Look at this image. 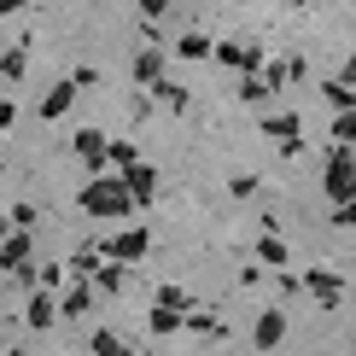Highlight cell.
<instances>
[{
    "mask_svg": "<svg viewBox=\"0 0 356 356\" xmlns=\"http://www.w3.org/2000/svg\"><path fill=\"white\" fill-rule=\"evenodd\" d=\"M12 228H24V234L35 228V204H18V211H12Z\"/></svg>",
    "mask_w": 356,
    "mask_h": 356,
    "instance_id": "30",
    "label": "cell"
},
{
    "mask_svg": "<svg viewBox=\"0 0 356 356\" xmlns=\"http://www.w3.org/2000/svg\"><path fill=\"white\" fill-rule=\"evenodd\" d=\"M345 82H350V88H356V53H350V58H345Z\"/></svg>",
    "mask_w": 356,
    "mask_h": 356,
    "instance_id": "34",
    "label": "cell"
},
{
    "mask_svg": "<svg viewBox=\"0 0 356 356\" xmlns=\"http://www.w3.org/2000/svg\"><path fill=\"white\" fill-rule=\"evenodd\" d=\"M257 257L269 263V269H286V240H275V234H263V240H257Z\"/></svg>",
    "mask_w": 356,
    "mask_h": 356,
    "instance_id": "20",
    "label": "cell"
},
{
    "mask_svg": "<svg viewBox=\"0 0 356 356\" xmlns=\"http://www.w3.org/2000/svg\"><path fill=\"white\" fill-rule=\"evenodd\" d=\"M12 123H18V106H12V99H0V135H6Z\"/></svg>",
    "mask_w": 356,
    "mask_h": 356,
    "instance_id": "32",
    "label": "cell"
},
{
    "mask_svg": "<svg viewBox=\"0 0 356 356\" xmlns=\"http://www.w3.org/2000/svg\"><path fill=\"white\" fill-rule=\"evenodd\" d=\"M216 58L228 70H240V76H263V70H269L263 47H251V41H216Z\"/></svg>",
    "mask_w": 356,
    "mask_h": 356,
    "instance_id": "3",
    "label": "cell"
},
{
    "mask_svg": "<svg viewBox=\"0 0 356 356\" xmlns=\"http://www.w3.org/2000/svg\"><path fill=\"white\" fill-rule=\"evenodd\" d=\"M158 304L164 309H187V292L181 286H158Z\"/></svg>",
    "mask_w": 356,
    "mask_h": 356,
    "instance_id": "27",
    "label": "cell"
},
{
    "mask_svg": "<svg viewBox=\"0 0 356 356\" xmlns=\"http://www.w3.org/2000/svg\"><path fill=\"white\" fill-rule=\"evenodd\" d=\"M70 146H76V152H82V164L94 170V175H99V170L111 164V140L99 135V129H76V140H70Z\"/></svg>",
    "mask_w": 356,
    "mask_h": 356,
    "instance_id": "5",
    "label": "cell"
},
{
    "mask_svg": "<svg viewBox=\"0 0 356 356\" xmlns=\"http://www.w3.org/2000/svg\"><path fill=\"white\" fill-rule=\"evenodd\" d=\"M24 70H29V41H18V47H6V58H0V76H6V82H18Z\"/></svg>",
    "mask_w": 356,
    "mask_h": 356,
    "instance_id": "17",
    "label": "cell"
},
{
    "mask_svg": "<svg viewBox=\"0 0 356 356\" xmlns=\"http://www.w3.org/2000/svg\"><path fill=\"white\" fill-rule=\"evenodd\" d=\"M240 99H245V106H269V99H275V88L263 82V76H240Z\"/></svg>",
    "mask_w": 356,
    "mask_h": 356,
    "instance_id": "19",
    "label": "cell"
},
{
    "mask_svg": "<svg viewBox=\"0 0 356 356\" xmlns=\"http://www.w3.org/2000/svg\"><path fill=\"white\" fill-rule=\"evenodd\" d=\"M333 140H339V146H356V111H345V117L333 123Z\"/></svg>",
    "mask_w": 356,
    "mask_h": 356,
    "instance_id": "26",
    "label": "cell"
},
{
    "mask_svg": "<svg viewBox=\"0 0 356 356\" xmlns=\"http://www.w3.org/2000/svg\"><path fill=\"white\" fill-rule=\"evenodd\" d=\"M99 269H106V245H82L76 257H70V275L76 280H94Z\"/></svg>",
    "mask_w": 356,
    "mask_h": 356,
    "instance_id": "13",
    "label": "cell"
},
{
    "mask_svg": "<svg viewBox=\"0 0 356 356\" xmlns=\"http://www.w3.org/2000/svg\"><path fill=\"white\" fill-rule=\"evenodd\" d=\"M152 99H158V106H170V111H187V88H181V82H170V76L152 88Z\"/></svg>",
    "mask_w": 356,
    "mask_h": 356,
    "instance_id": "18",
    "label": "cell"
},
{
    "mask_svg": "<svg viewBox=\"0 0 356 356\" xmlns=\"http://www.w3.org/2000/svg\"><path fill=\"white\" fill-rule=\"evenodd\" d=\"M304 292H316V304H327V309H333V304H339V292H345V280H339L333 269H309V275H304Z\"/></svg>",
    "mask_w": 356,
    "mask_h": 356,
    "instance_id": "9",
    "label": "cell"
},
{
    "mask_svg": "<svg viewBox=\"0 0 356 356\" xmlns=\"http://www.w3.org/2000/svg\"><path fill=\"white\" fill-rule=\"evenodd\" d=\"M321 99H327L339 117H345V111H356V88H350L345 76H327V82H321Z\"/></svg>",
    "mask_w": 356,
    "mask_h": 356,
    "instance_id": "12",
    "label": "cell"
},
{
    "mask_svg": "<svg viewBox=\"0 0 356 356\" xmlns=\"http://www.w3.org/2000/svg\"><path fill=\"white\" fill-rule=\"evenodd\" d=\"M263 135L286 146V140H298V135H304V117H298V111H263Z\"/></svg>",
    "mask_w": 356,
    "mask_h": 356,
    "instance_id": "7",
    "label": "cell"
},
{
    "mask_svg": "<svg viewBox=\"0 0 356 356\" xmlns=\"http://www.w3.org/2000/svg\"><path fill=\"white\" fill-rule=\"evenodd\" d=\"M129 76H135L140 88H158L164 82V47H140L135 65H129Z\"/></svg>",
    "mask_w": 356,
    "mask_h": 356,
    "instance_id": "6",
    "label": "cell"
},
{
    "mask_svg": "<svg viewBox=\"0 0 356 356\" xmlns=\"http://www.w3.org/2000/svg\"><path fill=\"white\" fill-rule=\"evenodd\" d=\"M228 193H234V199H251V193H257V175H234Z\"/></svg>",
    "mask_w": 356,
    "mask_h": 356,
    "instance_id": "29",
    "label": "cell"
},
{
    "mask_svg": "<svg viewBox=\"0 0 356 356\" xmlns=\"http://www.w3.org/2000/svg\"><path fill=\"white\" fill-rule=\"evenodd\" d=\"M88 304H94V292H88V280H76V286L65 292V304H58V316H82Z\"/></svg>",
    "mask_w": 356,
    "mask_h": 356,
    "instance_id": "21",
    "label": "cell"
},
{
    "mask_svg": "<svg viewBox=\"0 0 356 356\" xmlns=\"http://www.w3.org/2000/svg\"><path fill=\"white\" fill-rule=\"evenodd\" d=\"M140 18H146V24H158V18H170V0H140Z\"/></svg>",
    "mask_w": 356,
    "mask_h": 356,
    "instance_id": "28",
    "label": "cell"
},
{
    "mask_svg": "<svg viewBox=\"0 0 356 356\" xmlns=\"http://www.w3.org/2000/svg\"><path fill=\"white\" fill-rule=\"evenodd\" d=\"M175 58H216V47L199 35V29H181V35H175Z\"/></svg>",
    "mask_w": 356,
    "mask_h": 356,
    "instance_id": "15",
    "label": "cell"
},
{
    "mask_svg": "<svg viewBox=\"0 0 356 356\" xmlns=\"http://www.w3.org/2000/svg\"><path fill=\"white\" fill-rule=\"evenodd\" d=\"M123 181H129V193H135V204H152V199H158V175L146 170V164H135Z\"/></svg>",
    "mask_w": 356,
    "mask_h": 356,
    "instance_id": "14",
    "label": "cell"
},
{
    "mask_svg": "<svg viewBox=\"0 0 356 356\" xmlns=\"http://www.w3.org/2000/svg\"><path fill=\"white\" fill-rule=\"evenodd\" d=\"M292 6H309V0H292Z\"/></svg>",
    "mask_w": 356,
    "mask_h": 356,
    "instance_id": "35",
    "label": "cell"
},
{
    "mask_svg": "<svg viewBox=\"0 0 356 356\" xmlns=\"http://www.w3.org/2000/svg\"><path fill=\"white\" fill-rule=\"evenodd\" d=\"M135 164H140V152H135V146H129V140H111V170H117V175H129Z\"/></svg>",
    "mask_w": 356,
    "mask_h": 356,
    "instance_id": "22",
    "label": "cell"
},
{
    "mask_svg": "<svg viewBox=\"0 0 356 356\" xmlns=\"http://www.w3.org/2000/svg\"><path fill=\"white\" fill-rule=\"evenodd\" d=\"M29 245H35V240H29L24 228H12L6 240H0V269H18V275H24V269H29Z\"/></svg>",
    "mask_w": 356,
    "mask_h": 356,
    "instance_id": "8",
    "label": "cell"
},
{
    "mask_svg": "<svg viewBox=\"0 0 356 356\" xmlns=\"http://www.w3.org/2000/svg\"><path fill=\"white\" fill-rule=\"evenodd\" d=\"M88 345H94V356H135V350H129V345H123L117 333H94Z\"/></svg>",
    "mask_w": 356,
    "mask_h": 356,
    "instance_id": "23",
    "label": "cell"
},
{
    "mask_svg": "<svg viewBox=\"0 0 356 356\" xmlns=\"http://www.w3.org/2000/svg\"><path fill=\"white\" fill-rule=\"evenodd\" d=\"M76 94H82V88L70 82V76H65V82H53L47 94H41V117H65L70 106H76Z\"/></svg>",
    "mask_w": 356,
    "mask_h": 356,
    "instance_id": "10",
    "label": "cell"
},
{
    "mask_svg": "<svg viewBox=\"0 0 356 356\" xmlns=\"http://www.w3.org/2000/svg\"><path fill=\"white\" fill-rule=\"evenodd\" d=\"M94 286L99 292H123V263H106V269L94 275Z\"/></svg>",
    "mask_w": 356,
    "mask_h": 356,
    "instance_id": "25",
    "label": "cell"
},
{
    "mask_svg": "<svg viewBox=\"0 0 356 356\" xmlns=\"http://www.w3.org/2000/svg\"><path fill=\"white\" fill-rule=\"evenodd\" d=\"M333 222H339V228H356V199H350V204H339Z\"/></svg>",
    "mask_w": 356,
    "mask_h": 356,
    "instance_id": "31",
    "label": "cell"
},
{
    "mask_svg": "<svg viewBox=\"0 0 356 356\" xmlns=\"http://www.w3.org/2000/svg\"><path fill=\"white\" fill-rule=\"evenodd\" d=\"M82 216H129V204H135V193H129L123 175H94L82 193H76Z\"/></svg>",
    "mask_w": 356,
    "mask_h": 356,
    "instance_id": "1",
    "label": "cell"
},
{
    "mask_svg": "<svg viewBox=\"0 0 356 356\" xmlns=\"http://www.w3.org/2000/svg\"><path fill=\"white\" fill-rule=\"evenodd\" d=\"M251 339H257V350H275L280 339H286V316H280V309H263V316H257V333H251Z\"/></svg>",
    "mask_w": 356,
    "mask_h": 356,
    "instance_id": "11",
    "label": "cell"
},
{
    "mask_svg": "<svg viewBox=\"0 0 356 356\" xmlns=\"http://www.w3.org/2000/svg\"><path fill=\"white\" fill-rule=\"evenodd\" d=\"M53 316H58V304H53V292H35V298H29V327H53Z\"/></svg>",
    "mask_w": 356,
    "mask_h": 356,
    "instance_id": "16",
    "label": "cell"
},
{
    "mask_svg": "<svg viewBox=\"0 0 356 356\" xmlns=\"http://www.w3.org/2000/svg\"><path fill=\"white\" fill-rule=\"evenodd\" d=\"M152 333H181V309H152Z\"/></svg>",
    "mask_w": 356,
    "mask_h": 356,
    "instance_id": "24",
    "label": "cell"
},
{
    "mask_svg": "<svg viewBox=\"0 0 356 356\" xmlns=\"http://www.w3.org/2000/svg\"><path fill=\"white\" fill-rule=\"evenodd\" d=\"M24 6H35V0H0V12H24Z\"/></svg>",
    "mask_w": 356,
    "mask_h": 356,
    "instance_id": "33",
    "label": "cell"
},
{
    "mask_svg": "<svg viewBox=\"0 0 356 356\" xmlns=\"http://www.w3.org/2000/svg\"><path fill=\"white\" fill-rule=\"evenodd\" d=\"M321 193L333 199V211L356 199V152H350V146H333V152H327V170H321Z\"/></svg>",
    "mask_w": 356,
    "mask_h": 356,
    "instance_id": "2",
    "label": "cell"
},
{
    "mask_svg": "<svg viewBox=\"0 0 356 356\" xmlns=\"http://www.w3.org/2000/svg\"><path fill=\"white\" fill-rule=\"evenodd\" d=\"M99 245H106L111 263H140L146 245H152V234H146V228H129V234H117V240H99Z\"/></svg>",
    "mask_w": 356,
    "mask_h": 356,
    "instance_id": "4",
    "label": "cell"
}]
</instances>
